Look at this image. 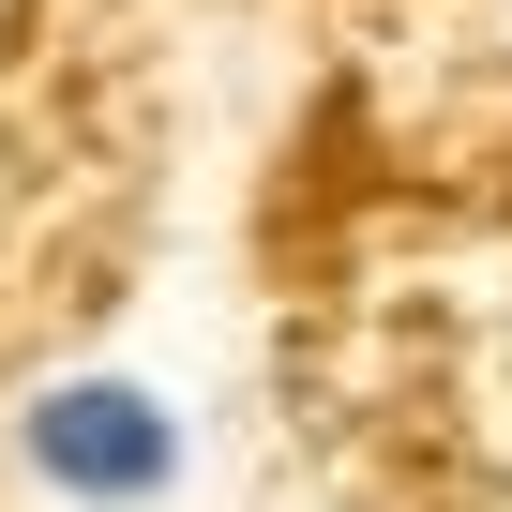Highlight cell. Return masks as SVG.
Wrapping results in <instances>:
<instances>
[{"label": "cell", "instance_id": "1", "mask_svg": "<svg viewBox=\"0 0 512 512\" xmlns=\"http://www.w3.org/2000/svg\"><path fill=\"white\" fill-rule=\"evenodd\" d=\"M16 467L61 497V512H166L181 497V407L151 377H46L16 407Z\"/></svg>", "mask_w": 512, "mask_h": 512}]
</instances>
